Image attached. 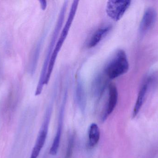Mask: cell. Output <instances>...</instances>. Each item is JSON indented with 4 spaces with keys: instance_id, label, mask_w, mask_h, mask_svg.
Masks as SVG:
<instances>
[{
    "instance_id": "1",
    "label": "cell",
    "mask_w": 158,
    "mask_h": 158,
    "mask_svg": "<svg viewBox=\"0 0 158 158\" xmlns=\"http://www.w3.org/2000/svg\"><path fill=\"white\" fill-rule=\"evenodd\" d=\"M68 3V2L67 1H65L64 2V4H63L61 11L59 13L58 20H57V23L56 25L53 33L52 35L51 42H50L48 50H47V54H46L43 66L40 75V79H39V82H38V85L36 88V92L35 93V95L36 96H38L41 94L43 89L44 86L45 85L44 83H45V78H46V73H47L49 62H50L52 53L54 48L55 46L56 43L57 38L59 35V32L63 27L65 16L66 13Z\"/></svg>"
},
{
    "instance_id": "2",
    "label": "cell",
    "mask_w": 158,
    "mask_h": 158,
    "mask_svg": "<svg viewBox=\"0 0 158 158\" xmlns=\"http://www.w3.org/2000/svg\"><path fill=\"white\" fill-rule=\"evenodd\" d=\"M79 1H73L72 5H71V7H70V11H69L67 19L66 21L65 24L62 29V32L60 33L58 40L56 41L57 42H56V44L55 46L53 51L52 53L51 59H50V62H49V66H48L46 78H45V83H44L45 85L48 84L50 79H51L57 56H58V53H59L61 48L63 46L65 41L68 35L69 30H70L71 25H72L73 20H74V18L76 16L78 6L79 5Z\"/></svg>"
},
{
    "instance_id": "3",
    "label": "cell",
    "mask_w": 158,
    "mask_h": 158,
    "mask_svg": "<svg viewBox=\"0 0 158 158\" xmlns=\"http://www.w3.org/2000/svg\"><path fill=\"white\" fill-rule=\"evenodd\" d=\"M129 64L126 53L123 50L116 52L104 68L103 72L109 79H114L126 73Z\"/></svg>"
},
{
    "instance_id": "4",
    "label": "cell",
    "mask_w": 158,
    "mask_h": 158,
    "mask_svg": "<svg viewBox=\"0 0 158 158\" xmlns=\"http://www.w3.org/2000/svg\"><path fill=\"white\" fill-rule=\"evenodd\" d=\"M52 107H49L46 111L43 123L38 135L35 145L31 151L30 158H37L43 147L48 134L49 123L52 114Z\"/></svg>"
},
{
    "instance_id": "5",
    "label": "cell",
    "mask_w": 158,
    "mask_h": 158,
    "mask_svg": "<svg viewBox=\"0 0 158 158\" xmlns=\"http://www.w3.org/2000/svg\"><path fill=\"white\" fill-rule=\"evenodd\" d=\"M131 4V1L129 0L108 1L106 6L107 15L114 21H118L123 16Z\"/></svg>"
},
{
    "instance_id": "6",
    "label": "cell",
    "mask_w": 158,
    "mask_h": 158,
    "mask_svg": "<svg viewBox=\"0 0 158 158\" xmlns=\"http://www.w3.org/2000/svg\"><path fill=\"white\" fill-rule=\"evenodd\" d=\"M108 79L103 72L98 73L93 79L91 85V93L97 101L101 99L108 86Z\"/></svg>"
},
{
    "instance_id": "7",
    "label": "cell",
    "mask_w": 158,
    "mask_h": 158,
    "mask_svg": "<svg viewBox=\"0 0 158 158\" xmlns=\"http://www.w3.org/2000/svg\"><path fill=\"white\" fill-rule=\"evenodd\" d=\"M68 96V92L66 91L63 99V103L60 109L59 113V118H58V127L56 130V134L54 140L50 150V155L52 156H56L58 152L61 141V135L63 130V123H64V114L65 107L66 103L67 98Z\"/></svg>"
},
{
    "instance_id": "8",
    "label": "cell",
    "mask_w": 158,
    "mask_h": 158,
    "mask_svg": "<svg viewBox=\"0 0 158 158\" xmlns=\"http://www.w3.org/2000/svg\"><path fill=\"white\" fill-rule=\"evenodd\" d=\"M108 99L106 106V109L102 117V120L105 121L108 116L115 109L118 100V92L117 86L114 83H110L108 86Z\"/></svg>"
},
{
    "instance_id": "9",
    "label": "cell",
    "mask_w": 158,
    "mask_h": 158,
    "mask_svg": "<svg viewBox=\"0 0 158 158\" xmlns=\"http://www.w3.org/2000/svg\"><path fill=\"white\" fill-rule=\"evenodd\" d=\"M156 19V11L154 8L150 7L147 9L140 24V33L144 34L147 32L154 26Z\"/></svg>"
},
{
    "instance_id": "10",
    "label": "cell",
    "mask_w": 158,
    "mask_h": 158,
    "mask_svg": "<svg viewBox=\"0 0 158 158\" xmlns=\"http://www.w3.org/2000/svg\"><path fill=\"white\" fill-rule=\"evenodd\" d=\"M75 96L77 105L81 111L84 113L86 108V96L84 84L80 76L77 79Z\"/></svg>"
},
{
    "instance_id": "11",
    "label": "cell",
    "mask_w": 158,
    "mask_h": 158,
    "mask_svg": "<svg viewBox=\"0 0 158 158\" xmlns=\"http://www.w3.org/2000/svg\"><path fill=\"white\" fill-rule=\"evenodd\" d=\"M151 82H152V79L149 78L145 81L143 85H142L139 94H138V97H137V100H136V103H135V105L133 111V118L135 117L136 116H137L140 111L143 104Z\"/></svg>"
},
{
    "instance_id": "12",
    "label": "cell",
    "mask_w": 158,
    "mask_h": 158,
    "mask_svg": "<svg viewBox=\"0 0 158 158\" xmlns=\"http://www.w3.org/2000/svg\"><path fill=\"white\" fill-rule=\"evenodd\" d=\"M111 26H107L97 30L89 40L87 44V47L92 48L95 47L107 35L111 30Z\"/></svg>"
},
{
    "instance_id": "13",
    "label": "cell",
    "mask_w": 158,
    "mask_h": 158,
    "mask_svg": "<svg viewBox=\"0 0 158 158\" xmlns=\"http://www.w3.org/2000/svg\"><path fill=\"white\" fill-rule=\"evenodd\" d=\"M100 130L97 124L92 123L88 130L87 147L89 149H92L97 145L100 139Z\"/></svg>"
},
{
    "instance_id": "14",
    "label": "cell",
    "mask_w": 158,
    "mask_h": 158,
    "mask_svg": "<svg viewBox=\"0 0 158 158\" xmlns=\"http://www.w3.org/2000/svg\"><path fill=\"white\" fill-rule=\"evenodd\" d=\"M44 36H43L40 40L38 42L36 48L33 52V55L31 58V62L30 65V72L31 74H34L37 67L38 60L40 57L41 49L42 45L44 40Z\"/></svg>"
},
{
    "instance_id": "15",
    "label": "cell",
    "mask_w": 158,
    "mask_h": 158,
    "mask_svg": "<svg viewBox=\"0 0 158 158\" xmlns=\"http://www.w3.org/2000/svg\"><path fill=\"white\" fill-rule=\"evenodd\" d=\"M75 135H72L69 139L65 158H72L74 145H75Z\"/></svg>"
},
{
    "instance_id": "16",
    "label": "cell",
    "mask_w": 158,
    "mask_h": 158,
    "mask_svg": "<svg viewBox=\"0 0 158 158\" xmlns=\"http://www.w3.org/2000/svg\"><path fill=\"white\" fill-rule=\"evenodd\" d=\"M40 4L41 8L42 10H45L46 9L47 6V2L46 1H43V0H41L39 1Z\"/></svg>"
}]
</instances>
